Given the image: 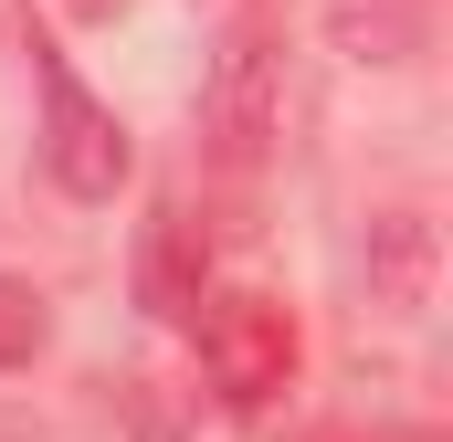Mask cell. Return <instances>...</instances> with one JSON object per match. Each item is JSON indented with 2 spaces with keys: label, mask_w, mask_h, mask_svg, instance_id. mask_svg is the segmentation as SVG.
Here are the masks:
<instances>
[{
  "label": "cell",
  "mask_w": 453,
  "mask_h": 442,
  "mask_svg": "<svg viewBox=\"0 0 453 442\" xmlns=\"http://www.w3.org/2000/svg\"><path fill=\"white\" fill-rule=\"evenodd\" d=\"M201 369H211V390H222L232 411H264L296 379V316L274 295H222L201 316Z\"/></svg>",
  "instance_id": "cell-1"
},
{
  "label": "cell",
  "mask_w": 453,
  "mask_h": 442,
  "mask_svg": "<svg viewBox=\"0 0 453 442\" xmlns=\"http://www.w3.org/2000/svg\"><path fill=\"white\" fill-rule=\"evenodd\" d=\"M42 158H53V179H64L74 201H116V179H127V126H116L53 53H42Z\"/></svg>",
  "instance_id": "cell-2"
},
{
  "label": "cell",
  "mask_w": 453,
  "mask_h": 442,
  "mask_svg": "<svg viewBox=\"0 0 453 442\" xmlns=\"http://www.w3.org/2000/svg\"><path fill=\"white\" fill-rule=\"evenodd\" d=\"M274 126H285L274 42H264V32H232L222 64H211V148H222V169H253V158L274 148Z\"/></svg>",
  "instance_id": "cell-3"
},
{
  "label": "cell",
  "mask_w": 453,
  "mask_h": 442,
  "mask_svg": "<svg viewBox=\"0 0 453 442\" xmlns=\"http://www.w3.org/2000/svg\"><path fill=\"white\" fill-rule=\"evenodd\" d=\"M327 21H338V53H358V64L422 53V0H327Z\"/></svg>",
  "instance_id": "cell-4"
},
{
  "label": "cell",
  "mask_w": 453,
  "mask_h": 442,
  "mask_svg": "<svg viewBox=\"0 0 453 442\" xmlns=\"http://www.w3.org/2000/svg\"><path fill=\"white\" fill-rule=\"evenodd\" d=\"M32 347H42V295H32V285H11V274H0V369H21V358H32Z\"/></svg>",
  "instance_id": "cell-5"
}]
</instances>
